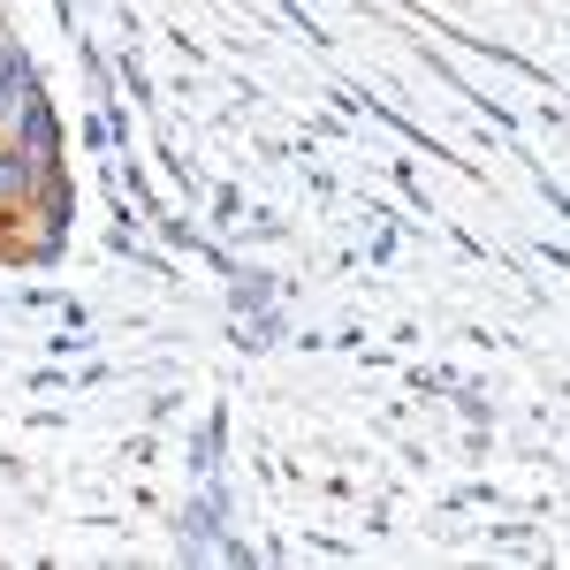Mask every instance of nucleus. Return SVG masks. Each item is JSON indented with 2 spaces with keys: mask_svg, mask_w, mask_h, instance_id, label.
I'll return each mask as SVG.
<instances>
[{
  "mask_svg": "<svg viewBox=\"0 0 570 570\" xmlns=\"http://www.w3.org/2000/svg\"><path fill=\"white\" fill-rule=\"evenodd\" d=\"M16 145H23V153H31V160H46V168H61V122H53V107H46L39 91H31V107H23V115H16Z\"/></svg>",
  "mask_w": 570,
  "mask_h": 570,
  "instance_id": "obj_1",
  "label": "nucleus"
}]
</instances>
